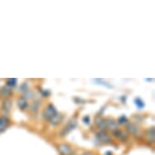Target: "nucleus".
Masks as SVG:
<instances>
[{"label": "nucleus", "mask_w": 155, "mask_h": 155, "mask_svg": "<svg viewBox=\"0 0 155 155\" xmlns=\"http://www.w3.org/2000/svg\"><path fill=\"white\" fill-rule=\"evenodd\" d=\"M57 114V111L55 110V108L52 106V105H49L48 107L44 111V117L48 120H51V119L54 117L55 114Z\"/></svg>", "instance_id": "1"}, {"label": "nucleus", "mask_w": 155, "mask_h": 155, "mask_svg": "<svg viewBox=\"0 0 155 155\" xmlns=\"http://www.w3.org/2000/svg\"><path fill=\"white\" fill-rule=\"evenodd\" d=\"M97 136L98 137V139L103 141V142H109L110 141V137L107 136L106 133H103V132H100L97 134Z\"/></svg>", "instance_id": "2"}, {"label": "nucleus", "mask_w": 155, "mask_h": 155, "mask_svg": "<svg viewBox=\"0 0 155 155\" xmlns=\"http://www.w3.org/2000/svg\"><path fill=\"white\" fill-rule=\"evenodd\" d=\"M76 122L75 120L73 121H71L69 124H68V125L65 127V133H68V132H70L71 130H72L75 127H76Z\"/></svg>", "instance_id": "3"}, {"label": "nucleus", "mask_w": 155, "mask_h": 155, "mask_svg": "<svg viewBox=\"0 0 155 155\" xmlns=\"http://www.w3.org/2000/svg\"><path fill=\"white\" fill-rule=\"evenodd\" d=\"M61 120H62V117H61L60 114H56L55 115H54V117L51 119V123H52V124L55 125V124H59V122L61 121Z\"/></svg>", "instance_id": "4"}, {"label": "nucleus", "mask_w": 155, "mask_h": 155, "mask_svg": "<svg viewBox=\"0 0 155 155\" xmlns=\"http://www.w3.org/2000/svg\"><path fill=\"white\" fill-rule=\"evenodd\" d=\"M127 130L129 131L130 133H133V134H135L136 132H138V128H137V127L133 124H129L128 126L127 127Z\"/></svg>", "instance_id": "5"}, {"label": "nucleus", "mask_w": 155, "mask_h": 155, "mask_svg": "<svg viewBox=\"0 0 155 155\" xmlns=\"http://www.w3.org/2000/svg\"><path fill=\"white\" fill-rule=\"evenodd\" d=\"M18 104H19V106L20 107V109H22V110H25L27 106V101L25 98H20L19 100V102H18Z\"/></svg>", "instance_id": "6"}, {"label": "nucleus", "mask_w": 155, "mask_h": 155, "mask_svg": "<svg viewBox=\"0 0 155 155\" xmlns=\"http://www.w3.org/2000/svg\"><path fill=\"white\" fill-rule=\"evenodd\" d=\"M97 124L101 128H103L106 127V121L103 120L101 118H97Z\"/></svg>", "instance_id": "7"}, {"label": "nucleus", "mask_w": 155, "mask_h": 155, "mask_svg": "<svg viewBox=\"0 0 155 155\" xmlns=\"http://www.w3.org/2000/svg\"><path fill=\"white\" fill-rule=\"evenodd\" d=\"M114 134H115V136L120 137V138H122V139H124V138L126 137V134L124 132H122V131H115Z\"/></svg>", "instance_id": "8"}, {"label": "nucleus", "mask_w": 155, "mask_h": 155, "mask_svg": "<svg viewBox=\"0 0 155 155\" xmlns=\"http://www.w3.org/2000/svg\"><path fill=\"white\" fill-rule=\"evenodd\" d=\"M136 106L138 108H140V109H141V108H143L144 106H145V104H144V102H143L140 98H136Z\"/></svg>", "instance_id": "9"}, {"label": "nucleus", "mask_w": 155, "mask_h": 155, "mask_svg": "<svg viewBox=\"0 0 155 155\" xmlns=\"http://www.w3.org/2000/svg\"><path fill=\"white\" fill-rule=\"evenodd\" d=\"M106 124H107L108 127H110L111 129H114L116 127V124L113 120H110L109 122H106Z\"/></svg>", "instance_id": "10"}, {"label": "nucleus", "mask_w": 155, "mask_h": 155, "mask_svg": "<svg viewBox=\"0 0 155 155\" xmlns=\"http://www.w3.org/2000/svg\"><path fill=\"white\" fill-rule=\"evenodd\" d=\"M60 149H64V153H65V154H67L68 153L71 152V149H70V148H69V147H67V146H61Z\"/></svg>", "instance_id": "11"}, {"label": "nucleus", "mask_w": 155, "mask_h": 155, "mask_svg": "<svg viewBox=\"0 0 155 155\" xmlns=\"http://www.w3.org/2000/svg\"><path fill=\"white\" fill-rule=\"evenodd\" d=\"M148 135H149V136H152V139L154 140V128L149 129V132H148Z\"/></svg>", "instance_id": "12"}, {"label": "nucleus", "mask_w": 155, "mask_h": 155, "mask_svg": "<svg viewBox=\"0 0 155 155\" xmlns=\"http://www.w3.org/2000/svg\"><path fill=\"white\" fill-rule=\"evenodd\" d=\"M126 121H127L126 117H125L124 115H123V116H121V117L120 118L119 123H120V124H124V123H126Z\"/></svg>", "instance_id": "13"}, {"label": "nucleus", "mask_w": 155, "mask_h": 155, "mask_svg": "<svg viewBox=\"0 0 155 155\" xmlns=\"http://www.w3.org/2000/svg\"><path fill=\"white\" fill-rule=\"evenodd\" d=\"M10 80V81H12V83H10V85H16V80L12 79V80Z\"/></svg>", "instance_id": "14"}]
</instances>
